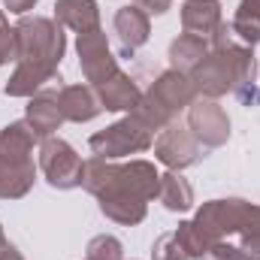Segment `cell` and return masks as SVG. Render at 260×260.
<instances>
[{"label": "cell", "mask_w": 260, "mask_h": 260, "mask_svg": "<svg viewBox=\"0 0 260 260\" xmlns=\"http://www.w3.org/2000/svg\"><path fill=\"white\" fill-rule=\"evenodd\" d=\"M160 173L154 170L151 160L133 157L127 164L118 160H103L91 157L85 160V179L82 188L97 200L100 212L121 224V227H136L148 215V200L157 197Z\"/></svg>", "instance_id": "6da1fadb"}, {"label": "cell", "mask_w": 260, "mask_h": 260, "mask_svg": "<svg viewBox=\"0 0 260 260\" xmlns=\"http://www.w3.org/2000/svg\"><path fill=\"white\" fill-rule=\"evenodd\" d=\"M18 40V61L15 73L3 85L6 97H34L46 85L64 82L58 67L67 55L64 27L46 15H21L15 24Z\"/></svg>", "instance_id": "7a4b0ae2"}, {"label": "cell", "mask_w": 260, "mask_h": 260, "mask_svg": "<svg viewBox=\"0 0 260 260\" xmlns=\"http://www.w3.org/2000/svg\"><path fill=\"white\" fill-rule=\"evenodd\" d=\"M194 94L203 100H221L224 94H236L245 106H257V61L254 49L230 40L227 46L209 49V55L188 73Z\"/></svg>", "instance_id": "3957f363"}, {"label": "cell", "mask_w": 260, "mask_h": 260, "mask_svg": "<svg viewBox=\"0 0 260 260\" xmlns=\"http://www.w3.org/2000/svg\"><path fill=\"white\" fill-rule=\"evenodd\" d=\"M40 145V136L30 130V124L9 121L0 130V200H21L30 194L37 182V164L34 148Z\"/></svg>", "instance_id": "277c9868"}, {"label": "cell", "mask_w": 260, "mask_h": 260, "mask_svg": "<svg viewBox=\"0 0 260 260\" xmlns=\"http://www.w3.org/2000/svg\"><path fill=\"white\" fill-rule=\"evenodd\" d=\"M194 100H197V94H194L191 79H188L185 73L164 70V73L151 82V88L142 91V97H139L133 115H136L145 127H151L154 133H160L167 124L176 121L179 112H188V106H191Z\"/></svg>", "instance_id": "5b68a950"}, {"label": "cell", "mask_w": 260, "mask_h": 260, "mask_svg": "<svg viewBox=\"0 0 260 260\" xmlns=\"http://www.w3.org/2000/svg\"><path fill=\"white\" fill-rule=\"evenodd\" d=\"M154 130L145 127L133 112H127L124 118H118L115 124L97 130L91 139H88V148L94 151V157H103V160H121L130 154H142L154 145Z\"/></svg>", "instance_id": "8992f818"}, {"label": "cell", "mask_w": 260, "mask_h": 260, "mask_svg": "<svg viewBox=\"0 0 260 260\" xmlns=\"http://www.w3.org/2000/svg\"><path fill=\"white\" fill-rule=\"evenodd\" d=\"M40 173L43 179L55 188V191H73V188H82V179H85V160L82 154L61 136H46L40 139Z\"/></svg>", "instance_id": "52a82bcc"}, {"label": "cell", "mask_w": 260, "mask_h": 260, "mask_svg": "<svg viewBox=\"0 0 260 260\" xmlns=\"http://www.w3.org/2000/svg\"><path fill=\"white\" fill-rule=\"evenodd\" d=\"M151 148H154V160L164 164L167 170H176V173H182V170L200 164L206 157V151H209L191 130L176 124V121L167 124V127L154 136V145Z\"/></svg>", "instance_id": "ba28073f"}, {"label": "cell", "mask_w": 260, "mask_h": 260, "mask_svg": "<svg viewBox=\"0 0 260 260\" xmlns=\"http://www.w3.org/2000/svg\"><path fill=\"white\" fill-rule=\"evenodd\" d=\"M76 55H79V70H82V76H85V82L91 88L103 85L106 79H112L121 70L118 67V58L109 49V40H106V30L103 27L88 30V34H79L76 37Z\"/></svg>", "instance_id": "9c48e42d"}, {"label": "cell", "mask_w": 260, "mask_h": 260, "mask_svg": "<svg viewBox=\"0 0 260 260\" xmlns=\"http://www.w3.org/2000/svg\"><path fill=\"white\" fill-rule=\"evenodd\" d=\"M188 130L206 148H221L230 139V115L224 112V106H218V100L197 97L188 106Z\"/></svg>", "instance_id": "30bf717a"}, {"label": "cell", "mask_w": 260, "mask_h": 260, "mask_svg": "<svg viewBox=\"0 0 260 260\" xmlns=\"http://www.w3.org/2000/svg\"><path fill=\"white\" fill-rule=\"evenodd\" d=\"M58 88H61V82H58ZM58 88L55 85H46L43 91H37L34 97H27L24 121L30 124V130L40 139L55 136V130L64 124V115H61V106H58Z\"/></svg>", "instance_id": "8fae6325"}, {"label": "cell", "mask_w": 260, "mask_h": 260, "mask_svg": "<svg viewBox=\"0 0 260 260\" xmlns=\"http://www.w3.org/2000/svg\"><path fill=\"white\" fill-rule=\"evenodd\" d=\"M58 106H61L64 121H73V124L94 121L103 112L100 97L91 85H61L58 88Z\"/></svg>", "instance_id": "7c38bea8"}, {"label": "cell", "mask_w": 260, "mask_h": 260, "mask_svg": "<svg viewBox=\"0 0 260 260\" xmlns=\"http://www.w3.org/2000/svg\"><path fill=\"white\" fill-rule=\"evenodd\" d=\"M221 0H185L182 3V34H191L200 40H212L221 27Z\"/></svg>", "instance_id": "4fadbf2b"}, {"label": "cell", "mask_w": 260, "mask_h": 260, "mask_svg": "<svg viewBox=\"0 0 260 260\" xmlns=\"http://www.w3.org/2000/svg\"><path fill=\"white\" fill-rule=\"evenodd\" d=\"M112 30H115V37H118V43H121V52H124V55H133L136 49H142V46L148 43V37H151V21H148V15L133 3V6H121V9L115 12Z\"/></svg>", "instance_id": "5bb4252c"}, {"label": "cell", "mask_w": 260, "mask_h": 260, "mask_svg": "<svg viewBox=\"0 0 260 260\" xmlns=\"http://www.w3.org/2000/svg\"><path fill=\"white\" fill-rule=\"evenodd\" d=\"M94 91H97L100 106H103L106 112H133L136 103H139V97H142V91H139V85L133 82V76L121 73V70H118L112 79H106L103 85H97Z\"/></svg>", "instance_id": "9a60e30c"}, {"label": "cell", "mask_w": 260, "mask_h": 260, "mask_svg": "<svg viewBox=\"0 0 260 260\" xmlns=\"http://www.w3.org/2000/svg\"><path fill=\"white\" fill-rule=\"evenodd\" d=\"M55 21L73 34H88L100 27L97 0H55Z\"/></svg>", "instance_id": "2e32d148"}, {"label": "cell", "mask_w": 260, "mask_h": 260, "mask_svg": "<svg viewBox=\"0 0 260 260\" xmlns=\"http://www.w3.org/2000/svg\"><path fill=\"white\" fill-rule=\"evenodd\" d=\"M157 200L164 203L167 212H191L194 209V188L182 173L170 170V173H160Z\"/></svg>", "instance_id": "e0dca14e"}, {"label": "cell", "mask_w": 260, "mask_h": 260, "mask_svg": "<svg viewBox=\"0 0 260 260\" xmlns=\"http://www.w3.org/2000/svg\"><path fill=\"white\" fill-rule=\"evenodd\" d=\"M206 55H209V43L200 40V37H191V34H179V37L170 43V52H167L170 70L185 73V76H188Z\"/></svg>", "instance_id": "ac0fdd59"}, {"label": "cell", "mask_w": 260, "mask_h": 260, "mask_svg": "<svg viewBox=\"0 0 260 260\" xmlns=\"http://www.w3.org/2000/svg\"><path fill=\"white\" fill-rule=\"evenodd\" d=\"M230 30L242 46H260V0H239Z\"/></svg>", "instance_id": "d6986e66"}, {"label": "cell", "mask_w": 260, "mask_h": 260, "mask_svg": "<svg viewBox=\"0 0 260 260\" xmlns=\"http://www.w3.org/2000/svg\"><path fill=\"white\" fill-rule=\"evenodd\" d=\"M85 251H88L85 257H91V260H124V245H121V239H115L112 233L94 236Z\"/></svg>", "instance_id": "ffe728a7"}, {"label": "cell", "mask_w": 260, "mask_h": 260, "mask_svg": "<svg viewBox=\"0 0 260 260\" xmlns=\"http://www.w3.org/2000/svg\"><path fill=\"white\" fill-rule=\"evenodd\" d=\"M151 260H191V254L185 251V245H182V239L176 236V230H170V233H164V236L154 239V245H151Z\"/></svg>", "instance_id": "44dd1931"}, {"label": "cell", "mask_w": 260, "mask_h": 260, "mask_svg": "<svg viewBox=\"0 0 260 260\" xmlns=\"http://www.w3.org/2000/svg\"><path fill=\"white\" fill-rule=\"evenodd\" d=\"M18 61V40H15V27H9L6 12L0 9V67L15 64Z\"/></svg>", "instance_id": "7402d4cb"}, {"label": "cell", "mask_w": 260, "mask_h": 260, "mask_svg": "<svg viewBox=\"0 0 260 260\" xmlns=\"http://www.w3.org/2000/svg\"><path fill=\"white\" fill-rule=\"evenodd\" d=\"M203 260H242V254H239L236 242L218 239V242H212V245L206 248V254H203Z\"/></svg>", "instance_id": "603a6c76"}, {"label": "cell", "mask_w": 260, "mask_h": 260, "mask_svg": "<svg viewBox=\"0 0 260 260\" xmlns=\"http://www.w3.org/2000/svg\"><path fill=\"white\" fill-rule=\"evenodd\" d=\"M133 3H136L148 18H151V15H164V12L173 9V0H133Z\"/></svg>", "instance_id": "cb8c5ba5"}, {"label": "cell", "mask_w": 260, "mask_h": 260, "mask_svg": "<svg viewBox=\"0 0 260 260\" xmlns=\"http://www.w3.org/2000/svg\"><path fill=\"white\" fill-rule=\"evenodd\" d=\"M37 6V0H3V9H9L12 15H27Z\"/></svg>", "instance_id": "d4e9b609"}, {"label": "cell", "mask_w": 260, "mask_h": 260, "mask_svg": "<svg viewBox=\"0 0 260 260\" xmlns=\"http://www.w3.org/2000/svg\"><path fill=\"white\" fill-rule=\"evenodd\" d=\"M0 260H24V254H21V251H18L15 245H12V248H9V251H6V254H3Z\"/></svg>", "instance_id": "484cf974"}, {"label": "cell", "mask_w": 260, "mask_h": 260, "mask_svg": "<svg viewBox=\"0 0 260 260\" xmlns=\"http://www.w3.org/2000/svg\"><path fill=\"white\" fill-rule=\"evenodd\" d=\"M85 260H91V257H85Z\"/></svg>", "instance_id": "4316f807"}]
</instances>
